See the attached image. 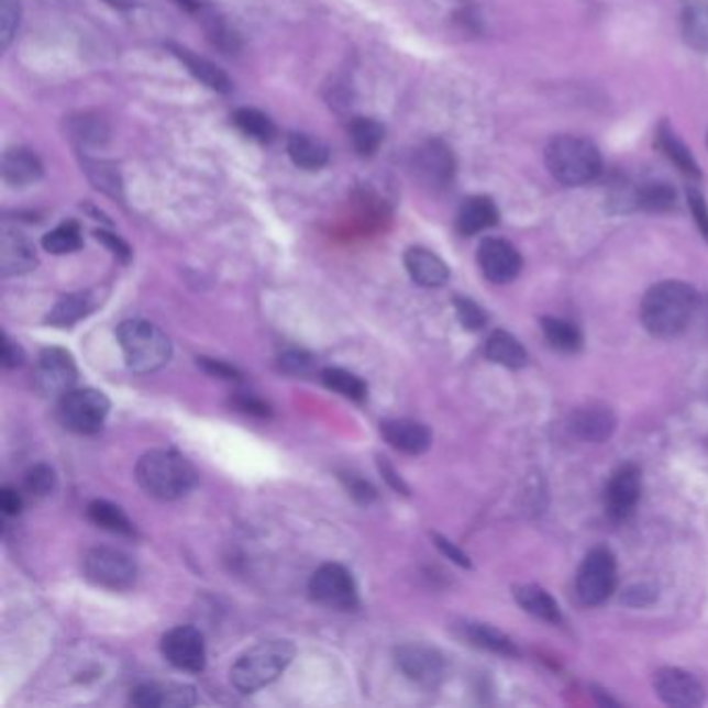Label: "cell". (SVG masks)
I'll use <instances>...</instances> for the list:
<instances>
[{
  "label": "cell",
  "instance_id": "cell-51",
  "mask_svg": "<svg viewBox=\"0 0 708 708\" xmlns=\"http://www.w3.org/2000/svg\"><path fill=\"white\" fill-rule=\"evenodd\" d=\"M0 507H2L4 516H19L21 509H23V499H21V495L15 488L4 486L0 490Z\"/></svg>",
  "mask_w": 708,
  "mask_h": 708
},
{
  "label": "cell",
  "instance_id": "cell-53",
  "mask_svg": "<svg viewBox=\"0 0 708 708\" xmlns=\"http://www.w3.org/2000/svg\"><path fill=\"white\" fill-rule=\"evenodd\" d=\"M2 364L4 368H18L23 364V350L7 335H2Z\"/></svg>",
  "mask_w": 708,
  "mask_h": 708
},
{
  "label": "cell",
  "instance_id": "cell-54",
  "mask_svg": "<svg viewBox=\"0 0 708 708\" xmlns=\"http://www.w3.org/2000/svg\"><path fill=\"white\" fill-rule=\"evenodd\" d=\"M378 469H380V474L385 476V480H387L395 490H399L401 495H410V488H408L406 483L401 480V476L395 472V467L387 462V457H378Z\"/></svg>",
  "mask_w": 708,
  "mask_h": 708
},
{
  "label": "cell",
  "instance_id": "cell-16",
  "mask_svg": "<svg viewBox=\"0 0 708 708\" xmlns=\"http://www.w3.org/2000/svg\"><path fill=\"white\" fill-rule=\"evenodd\" d=\"M640 493H642L640 469L635 466L619 467L607 486V495H605L607 513L613 520L630 518L640 501Z\"/></svg>",
  "mask_w": 708,
  "mask_h": 708
},
{
  "label": "cell",
  "instance_id": "cell-57",
  "mask_svg": "<svg viewBox=\"0 0 708 708\" xmlns=\"http://www.w3.org/2000/svg\"><path fill=\"white\" fill-rule=\"evenodd\" d=\"M184 9H187V11H196V9H200V4H202V0H177Z\"/></svg>",
  "mask_w": 708,
  "mask_h": 708
},
{
  "label": "cell",
  "instance_id": "cell-11",
  "mask_svg": "<svg viewBox=\"0 0 708 708\" xmlns=\"http://www.w3.org/2000/svg\"><path fill=\"white\" fill-rule=\"evenodd\" d=\"M161 651L181 672L200 673L206 667L204 634L191 626H177L163 635Z\"/></svg>",
  "mask_w": 708,
  "mask_h": 708
},
{
  "label": "cell",
  "instance_id": "cell-34",
  "mask_svg": "<svg viewBox=\"0 0 708 708\" xmlns=\"http://www.w3.org/2000/svg\"><path fill=\"white\" fill-rule=\"evenodd\" d=\"M67 133L81 146H98L109 137V128L100 117L77 114L67 119Z\"/></svg>",
  "mask_w": 708,
  "mask_h": 708
},
{
  "label": "cell",
  "instance_id": "cell-31",
  "mask_svg": "<svg viewBox=\"0 0 708 708\" xmlns=\"http://www.w3.org/2000/svg\"><path fill=\"white\" fill-rule=\"evenodd\" d=\"M656 146L684 175H688L692 179H700V168L694 161L690 150L667 125H663L656 133Z\"/></svg>",
  "mask_w": 708,
  "mask_h": 708
},
{
  "label": "cell",
  "instance_id": "cell-18",
  "mask_svg": "<svg viewBox=\"0 0 708 708\" xmlns=\"http://www.w3.org/2000/svg\"><path fill=\"white\" fill-rule=\"evenodd\" d=\"M37 264L34 243L18 229H2L0 235V275L4 279L34 270Z\"/></svg>",
  "mask_w": 708,
  "mask_h": 708
},
{
  "label": "cell",
  "instance_id": "cell-43",
  "mask_svg": "<svg viewBox=\"0 0 708 708\" xmlns=\"http://www.w3.org/2000/svg\"><path fill=\"white\" fill-rule=\"evenodd\" d=\"M455 312L460 322L466 327L467 331H480L486 324L485 310L467 298H455Z\"/></svg>",
  "mask_w": 708,
  "mask_h": 708
},
{
  "label": "cell",
  "instance_id": "cell-3",
  "mask_svg": "<svg viewBox=\"0 0 708 708\" xmlns=\"http://www.w3.org/2000/svg\"><path fill=\"white\" fill-rule=\"evenodd\" d=\"M296 646L289 640H266L252 646L233 663L231 684L242 694H254L273 682L291 665Z\"/></svg>",
  "mask_w": 708,
  "mask_h": 708
},
{
  "label": "cell",
  "instance_id": "cell-33",
  "mask_svg": "<svg viewBox=\"0 0 708 708\" xmlns=\"http://www.w3.org/2000/svg\"><path fill=\"white\" fill-rule=\"evenodd\" d=\"M88 518L98 528L109 530L112 534H121V536L135 534V528H133L130 518L125 516V511L109 501H92L88 505Z\"/></svg>",
  "mask_w": 708,
  "mask_h": 708
},
{
  "label": "cell",
  "instance_id": "cell-44",
  "mask_svg": "<svg viewBox=\"0 0 708 708\" xmlns=\"http://www.w3.org/2000/svg\"><path fill=\"white\" fill-rule=\"evenodd\" d=\"M279 368L283 373L303 376V374H310L314 370V357L306 354V352L291 350V352H285V354L280 355Z\"/></svg>",
  "mask_w": 708,
  "mask_h": 708
},
{
  "label": "cell",
  "instance_id": "cell-41",
  "mask_svg": "<svg viewBox=\"0 0 708 708\" xmlns=\"http://www.w3.org/2000/svg\"><path fill=\"white\" fill-rule=\"evenodd\" d=\"M25 490L34 497H48L56 490L55 469L46 464H37L25 474Z\"/></svg>",
  "mask_w": 708,
  "mask_h": 708
},
{
  "label": "cell",
  "instance_id": "cell-1",
  "mask_svg": "<svg viewBox=\"0 0 708 708\" xmlns=\"http://www.w3.org/2000/svg\"><path fill=\"white\" fill-rule=\"evenodd\" d=\"M698 296L688 283L665 280L649 289L642 299L640 317L646 331L659 339H675L690 324Z\"/></svg>",
  "mask_w": 708,
  "mask_h": 708
},
{
  "label": "cell",
  "instance_id": "cell-24",
  "mask_svg": "<svg viewBox=\"0 0 708 708\" xmlns=\"http://www.w3.org/2000/svg\"><path fill=\"white\" fill-rule=\"evenodd\" d=\"M168 48L186 65L187 71L193 75L198 81H202L206 88H210L214 92H231V88H233L231 79L214 63H210L208 58H202V56L193 55L191 51H187L184 46H177V44H168Z\"/></svg>",
  "mask_w": 708,
  "mask_h": 708
},
{
  "label": "cell",
  "instance_id": "cell-29",
  "mask_svg": "<svg viewBox=\"0 0 708 708\" xmlns=\"http://www.w3.org/2000/svg\"><path fill=\"white\" fill-rule=\"evenodd\" d=\"M682 34L694 51L708 55V4L690 2L682 13Z\"/></svg>",
  "mask_w": 708,
  "mask_h": 708
},
{
  "label": "cell",
  "instance_id": "cell-49",
  "mask_svg": "<svg viewBox=\"0 0 708 708\" xmlns=\"http://www.w3.org/2000/svg\"><path fill=\"white\" fill-rule=\"evenodd\" d=\"M343 480H345L347 490H350V495L354 497L355 501L368 505L376 499V490L366 480H362L357 476H350V478L343 476Z\"/></svg>",
  "mask_w": 708,
  "mask_h": 708
},
{
  "label": "cell",
  "instance_id": "cell-6",
  "mask_svg": "<svg viewBox=\"0 0 708 708\" xmlns=\"http://www.w3.org/2000/svg\"><path fill=\"white\" fill-rule=\"evenodd\" d=\"M111 401L96 389H71L58 399L56 413L60 424L75 434H96L104 427Z\"/></svg>",
  "mask_w": 708,
  "mask_h": 708
},
{
  "label": "cell",
  "instance_id": "cell-42",
  "mask_svg": "<svg viewBox=\"0 0 708 708\" xmlns=\"http://www.w3.org/2000/svg\"><path fill=\"white\" fill-rule=\"evenodd\" d=\"M21 7L19 0H0V46L9 48L18 34Z\"/></svg>",
  "mask_w": 708,
  "mask_h": 708
},
{
  "label": "cell",
  "instance_id": "cell-36",
  "mask_svg": "<svg viewBox=\"0 0 708 708\" xmlns=\"http://www.w3.org/2000/svg\"><path fill=\"white\" fill-rule=\"evenodd\" d=\"M350 135L359 156H373L385 140V128L374 119L357 117L350 125Z\"/></svg>",
  "mask_w": 708,
  "mask_h": 708
},
{
  "label": "cell",
  "instance_id": "cell-39",
  "mask_svg": "<svg viewBox=\"0 0 708 708\" xmlns=\"http://www.w3.org/2000/svg\"><path fill=\"white\" fill-rule=\"evenodd\" d=\"M542 331L549 343L561 352H578L582 347V335L578 327L561 318H542Z\"/></svg>",
  "mask_w": 708,
  "mask_h": 708
},
{
  "label": "cell",
  "instance_id": "cell-37",
  "mask_svg": "<svg viewBox=\"0 0 708 708\" xmlns=\"http://www.w3.org/2000/svg\"><path fill=\"white\" fill-rule=\"evenodd\" d=\"M632 202L646 212H667L675 206V191L665 181H651L635 191Z\"/></svg>",
  "mask_w": 708,
  "mask_h": 708
},
{
  "label": "cell",
  "instance_id": "cell-27",
  "mask_svg": "<svg viewBox=\"0 0 708 708\" xmlns=\"http://www.w3.org/2000/svg\"><path fill=\"white\" fill-rule=\"evenodd\" d=\"M81 168L88 175L90 184H92L98 191L111 196L114 200H123V177L119 167L104 161V158H92V156H84L81 158Z\"/></svg>",
  "mask_w": 708,
  "mask_h": 708
},
{
  "label": "cell",
  "instance_id": "cell-28",
  "mask_svg": "<svg viewBox=\"0 0 708 708\" xmlns=\"http://www.w3.org/2000/svg\"><path fill=\"white\" fill-rule=\"evenodd\" d=\"M486 355L495 364H501L505 368H523L528 364V352L523 350L522 343L507 333V331H495L488 343H486Z\"/></svg>",
  "mask_w": 708,
  "mask_h": 708
},
{
  "label": "cell",
  "instance_id": "cell-30",
  "mask_svg": "<svg viewBox=\"0 0 708 708\" xmlns=\"http://www.w3.org/2000/svg\"><path fill=\"white\" fill-rule=\"evenodd\" d=\"M513 595H516L518 605L522 607L523 611H528L530 616L539 617V619L549 621V623L561 621L557 600L551 597L546 590L539 588V586H518Z\"/></svg>",
  "mask_w": 708,
  "mask_h": 708
},
{
  "label": "cell",
  "instance_id": "cell-20",
  "mask_svg": "<svg viewBox=\"0 0 708 708\" xmlns=\"http://www.w3.org/2000/svg\"><path fill=\"white\" fill-rule=\"evenodd\" d=\"M0 173L9 186L25 187L36 184L44 173V167H42V161L37 158L36 152L18 146V148H9L2 154Z\"/></svg>",
  "mask_w": 708,
  "mask_h": 708
},
{
  "label": "cell",
  "instance_id": "cell-48",
  "mask_svg": "<svg viewBox=\"0 0 708 708\" xmlns=\"http://www.w3.org/2000/svg\"><path fill=\"white\" fill-rule=\"evenodd\" d=\"M96 240L100 243H104L109 250H111L112 254L119 258L121 262H128L131 258V250L130 245L128 243L123 242L119 235H114V233H109V231H102V229H98L96 233Z\"/></svg>",
  "mask_w": 708,
  "mask_h": 708
},
{
  "label": "cell",
  "instance_id": "cell-52",
  "mask_svg": "<svg viewBox=\"0 0 708 708\" xmlns=\"http://www.w3.org/2000/svg\"><path fill=\"white\" fill-rule=\"evenodd\" d=\"M434 544H436V546H439V551H441L443 555H447L449 560L453 561V563H457V565H462V567H472V563L467 560L466 553H464L462 549H457L453 542L447 541V539H443V536H439V534H434Z\"/></svg>",
  "mask_w": 708,
  "mask_h": 708
},
{
  "label": "cell",
  "instance_id": "cell-23",
  "mask_svg": "<svg viewBox=\"0 0 708 708\" xmlns=\"http://www.w3.org/2000/svg\"><path fill=\"white\" fill-rule=\"evenodd\" d=\"M497 223H499V208L486 196L467 198L457 212V231L466 237L483 233Z\"/></svg>",
  "mask_w": 708,
  "mask_h": 708
},
{
  "label": "cell",
  "instance_id": "cell-10",
  "mask_svg": "<svg viewBox=\"0 0 708 708\" xmlns=\"http://www.w3.org/2000/svg\"><path fill=\"white\" fill-rule=\"evenodd\" d=\"M34 383L37 391L51 399H60L65 392L71 391L77 383V366L74 355L60 347L42 350L37 355Z\"/></svg>",
  "mask_w": 708,
  "mask_h": 708
},
{
  "label": "cell",
  "instance_id": "cell-22",
  "mask_svg": "<svg viewBox=\"0 0 708 708\" xmlns=\"http://www.w3.org/2000/svg\"><path fill=\"white\" fill-rule=\"evenodd\" d=\"M616 416L605 406H588L572 416V432L590 443L607 441L616 430Z\"/></svg>",
  "mask_w": 708,
  "mask_h": 708
},
{
  "label": "cell",
  "instance_id": "cell-38",
  "mask_svg": "<svg viewBox=\"0 0 708 708\" xmlns=\"http://www.w3.org/2000/svg\"><path fill=\"white\" fill-rule=\"evenodd\" d=\"M233 123L237 125V130L242 131L243 135L256 140V142H270L275 137V125L273 121L264 114V112L258 111V109H240L233 114Z\"/></svg>",
  "mask_w": 708,
  "mask_h": 708
},
{
  "label": "cell",
  "instance_id": "cell-7",
  "mask_svg": "<svg viewBox=\"0 0 708 708\" xmlns=\"http://www.w3.org/2000/svg\"><path fill=\"white\" fill-rule=\"evenodd\" d=\"M84 576L98 588H107L114 593L128 590L137 578V565L123 551L96 546L84 555Z\"/></svg>",
  "mask_w": 708,
  "mask_h": 708
},
{
  "label": "cell",
  "instance_id": "cell-35",
  "mask_svg": "<svg viewBox=\"0 0 708 708\" xmlns=\"http://www.w3.org/2000/svg\"><path fill=\"white\" fill-rule=\"evenodd\" d=\"M320 378L327 389L339 392L352 401H364L368 397V385L359 376L347 373L343 368H327L322 370Z\"/></svg>",
  "mask_w": 708,
  "mask_h": 708
},
{
  "label": "cell",
  "instance_id": "cell-17",
  "mask_svg": "<svg viewBox=\"0 0 708 708\" xmlns=\"http://www.w3.org/2000/svg\"><path fill=\"white\" fill-rule=\"evenodd\" d=\"M130 703L140 708H187L198 703V696L187 684L150 682L131 692Z\"/></svg>",
  "mask_w": 708,
  "mask_h": 708
},
{
  "label": "cell",
  "instance_id": "cell-46",
  "mask_svg": "<svg viewBox=\"0 0 708 708\" xmlns=\"http://www.w3.org/2000/svg\"><path fill=\"white\" fill-rule=\"evenodd\" d=\"M208 36H210V40H212L219 48H223L226 53H233V51L237 48V36H235V32H233L226 23H223L221 19H212V21H210Z\"/></svg>",
  "mask_w": 708,
  "mask_h": 708
},
{
  "label": "cell",
  "instance_id": "cell-55",
  "mask_svg": "<svg viewBox=\"0 0 708 708\" xmlns=\"http://www.w3.org/2000/svg\"><path fill=\"white\" fill-rule=\"evenodd\" d=\"M237 406H240L243 411H247V413H256V416H268V413H270V411H268V406H264L262 401L254 399V397H247V395L237 399Z\"/></svg>",
  "mask_w": 708,
  "mask_h": 708
},
{
  "label": "cell",
  "instance_id": "cell-40",
  "mask_svg": "<svg viewBox=\"0 0 708 708\" xmlns=\"http://www.w3.org/2000/svg\"><path fill=\"white\" fill-rule=\"evenodd\" d=\"M81 245H84L81 231H79V224L74 223V221L58 224L51 233H46L44 240H42V247L46 252H51V254H56V256L77 252Z\"/></svg>",
  "mask_w": 708,
  "mask_h": 708
},
{
  "label": "cell",
  "instance_id": "cell-9",
  "mask_svg": "<svg viewBox=\"0 0 708 708\" xmlns=\"http://www.w3.org/2000/svg\"><path fill=\"white\" fill-rule=\"evenodd\" d=\"M308 590L310 597L329 609L352 611L357 607V586L352 574L339 563L320 565L308 582Z\"/></svg>",
  "mask_w": 708,
  "mask_h": 708
},
{
  "label": "cell",
  "instance_id": "cell-32",
  "mask_svg": "<svg viewBox=\"0 0 708 708\" xmlns=\"http://www.w3.org/2000/svg\"><path fill=\"white\" fill-rule=\"evenodd\" d=\"M92 310V294L79 291V294H71V296L58 299L55 308L51 310V314L46 318V322L53 324V327H60V329L71 327L77 320L88 317Z\"/></svg>",
  "mask_w": 708,
  "mask_h": 708
},
{
  "label": "cell",
  "instance_id": "cell-56",
  "mask_svg": "<svg viewBox=\"0 0 708 708\" xmlns=\"http://www.w3.org/2000/svg\"><path fill=\"white\" fill-rule=\"evenodd\" d=\"M109 7L112 9H119V11H128L131 7H135L137 0H104Z\"/></svg>",
  "mask_w": 708,
  "mask_h": 708
},
{
  "label": "cell",
  "instance_id": "cell-13",
  "mask_svg": "<svg viewBox=\"0 0 708 708\" xmlns=\"http://www.w3.org/2000/svg\"><path fill=\"white\" fill-rule=\"evenodd\" d=\"M416 177L432 189L447 187L455 177V158L447 144L441 140H430L413 154Z\"/></svg>",
  "mask_w": 708,
  "mask_h": 708
},
{
  "label": "cell",
  "instance_id": "cell-8",
  "mask_svg": "<svg viewBox=\"0 0 708 708\" xmlns=\"http://www.w3.org/2000/svg\"><path fill=\"white\" fill-rule=\"evenodd\" d=\"M617 565L616 557L609 549H595L586 555L584 563L579 565L578 597L584 605H600L616 593Z\"/></svg>",
  "mask_w": 708,
  "mask_h": 708
},
{
  "label": "cell",
  "instance_id": "cell-4",
  "mask_svg": "<svg viewBox=\"0 0 708 708\" xmlns=\"http://www.w3.org/2000/svg\"><path fill=\"white\" fill-rule=\"evenodd\" d=\"M544 163L560 184L569 187L593 184L602 170L597 146L578 135H560L551 140L544 152Z\"/></svg>",
  "mask_w": 708,
  "mask_h": 708
},
{
  "label": "cell",
  "instance_id": "cell-47",
  "mask_svg": "<svg viewBox=\"0 0 708 708\" xmlns=\"http://www.w3.org/2000/svg\"><path fill=\"white\" fill-rule=\"evenodd\" d=\"M654 600H656V590L649 584H635L623 595V602L630 607H649Z\"/></svg>",
  "mask_w": 708,
  "mask_h": 708
},
{
  "label": "cell",
  "instance_id": "cell-50",
  "mask_svg": "<svg viewBox=\"0 0 708 708\" xmlns=\"http://www.w3.org/2000/svg\"><path fill=\"white\" fill-rule=\"evenodd\" d=\"M198 366H202L206 373L219 376V378H226V380H237L240 378V373L235 368L226 366L223 362L210 359V357H198Z\"/></svg>",
  "mask_w": 708,
  "mask_h": 708
},
{
  "label": "cell",
  "instance_id": "cell-2",
  "mask_svg": "<svg viewBox=\"0 0 708 708\" xmlns=\"http://www.w3.org/2000/svg\"><path fill=\"white\" fill-rule=\"evenodd\" d=\"M135 480L158 501H177L198 485V472L186 455L173 449H152L135 466Z\"/></svg>",
  "mask_w": 708,
  "mask_h": 708
},
{
  "label": "cell",
  "instance_id": "cell-45",
  "mask_svg": "<svg viewBox=\"0 0 708 708\" xmlns=\"http://www.w3.org/2000/svg\"><path fill=\"white\" fill-rule=\"evenodd\" d=\"M688 206H690L696 226L700 229L703 237L708 242V204L700 189H696V187L688 189Z\"/></svg>",
  "mask_w": 708,
  "mask_h": 708
},
{
  "label": "cell",
  "instance_id": "cell-12",
  "mask_svg": "<svg viewBox=\"0 0 708 708\" xmlns=\"http://www.w3.org/2000/svg\"><path fill=\"white\" fill-rule=\"evenodd\" d=\"M397 667L406 677L420 686L434 688L445 677V659L443 654L422 644H406L395 651Z\"/></svg>",
  "mask_w": 708,
  "mask_h": 708
},
{
  "label": "cell",
  "instance_id": "cell-19",
  "mask_svg": "<svg viewBox=\"0 0 708 708\" xmlns=\"http://www.w3.org/2000/svg\"><path fill=\"white\" fill-rule=\"evenodd\" d=\"M380 434L392 449L408 455H422L424 451H429L432 443L430 430L424 424L408 418L380 422Z\"/></svg>",
  "mask_w": 708,
  "mask_h": 708
},
{
  "label": "cell",
  "instance_id": "cell-15",
  "mask_svg": "<svg viewBox=\"0 0 708 708\" xmlns=\"http://www.w3.org/2000/svg\"><path fill=\"white\" fill-rule=\"evenodd\" d=\"M478 264L490 283H511L522 270L520 252L505 240L488 237L478 247Z\"/></svg>",
  "mask_w": 708,
  "mask_h": 708
},
{
  "label": "cell",
  "instance_id": "cell-25",
  "mask_svg": "<svg viewBox=\"0 0 708 708\" xmlns=\"http://www.w3.org/2000/svg\"><path fill=\"white\" fill-rule=\"evenodd\" d=\"M287 152L294 165L303 170H318L329 163L327 144L308 133H294L287 142Z\"/></svg>",
  "mask_w": 708,
  "mask_h": 708
},
{
  "label": "cell",
  "instance_id": "cell-5",
  "mask_svg": "<svg viewBox=\"0 0 708 708\" xmlns=\"http://www.w3.org/2000/svg\"><path fill=\"white\" fill-rule=\"evenodd\" d=\"M119 345L128 368L137 374L156 373L167 366L173 345L156 324L148 320H125L117 329Z\"/></svg>",
  "mask_w": 708,
  "mask_h": 708
},
{
  "label": "cell",
  "instance_id": "cell-21",
  "mask_svg": "<svg viewBox=\"0 0 708 708\" xmlns=\"http://www.w3.org/2000/svg\"><path fill=\"white\" fill-rule=\"evenodd\" d=\"M403 261L411 279L422 287H443L451 277L449 266L443 258L427 247H418V245L410 247Z\"/></svg>",
  "mask_w": 708,
  "mask_h": 708
},
{
  "label": "cell",
  "instance_id": "cell-26",
  "mask_svg": "<svg viewBox=\"0 0 708 708\" xmlns=\"http://www.w3.org/2000/svg\"><path fill=\"white\" fill-rule=\"evenodd\" d=\"M460 634L466 640L467 644L485 649L488 653L505 654V656H516L518 654L516 644L504 632H499L493 626L467 621V623L460 626Z\"/></svg>",
  "mask_w": 708,
  "mask_h": 708
},
{
  "label": "cell",
  "instance_id": "cell-14",
  "mask_svg": "<svg viewBox=\"0 0 708 708\" xmlns=\"http://www.w3.org/2000/svg\"><path fill=\"white\" fill-rule=\"evenodd\" d=\"M656 696L672 707H700L705 703V690L700 682L688 672L677 667H665L654 673Z\"/></svg>",
  "mask_w": 708,
  "mask_h": 708
}]
</instances>
